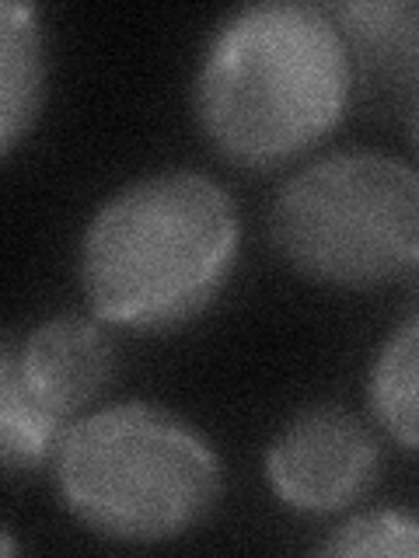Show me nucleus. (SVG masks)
I'll return each mask as SVG.
<instances>
[{
  "instance_id": "obj_9",
  "label": "nucleus",
  "mask_w": 419,
  "mask_h": 558,
  "mask_svg": "<svg viewBox=\"0 0 419 558\" xmlns=\"http://www.w3.org/2000/svg\"><path fill=\"white\" fill-rule=\"evenodd\" d=\"M67 426L25 395L11 374L0 371V453L11 475L35 471L49 453L60 450Z\"/></svg>"
},
{
  "instance_id": "obj_2",
  "label": "nucleus",
  "mask_w": 419,
  "mask_h": 558,
  "mask_svg": "<svg viewBox=\"0 0 419 558\" xmlns=\"http://www.w3.org/2000/svg\"><path fill=\"white\" fill-rule=\"evenodd\" d=\"M238 206L200 171H157L105 199L81 241V287L101 322L175 328L214 301L238 258Z\"/></svg>"
},
{
  "instance_id": "obj_1",
  "label": "nucleus",
  "mask_w": 419,
  "mask_h": 558,
  "mask_svg": "<svg viewBox=\"0 0 419 558\" xmlns=\"http://www.w3.org/2000/svg\"><path fill=\"white\" fill-rule=\"evenodd\" d=\"M354 92L339 17L294 0L235 11L206 46L196 109L214 147L244 168L284 165L336 126Z\"/></svg>"
},
{
  "instance_id": "obj_12",
  "label": "nucleus",
  "mask_w": 419,
  "mask_h": 558,
  "mask_svg": "<svg viewBox=\"0 0 419 558\" xmlns=\"http://www.w3.org/2000/svg\"><path fill=\"white\" fill-rule=\"evenodd\" d=\"M416 136H419V116H416Z\"/></svg>"
},
{
  "instance_id": "obj_4",
  "label": "nucleus",
  "mask_w": 419,
  "mask_h": 558,
  "mask_svg": "<svg viewBox=\"0 0 419 558\" xmlns=\"http://www.w3.org/2000/svg\"><path fill=\"white\" fill-rule=\"evenodd\" d=\"M270 238L322 287L371 290L419 269V171L384 150H336L294 171Z\"/></svg>"
},
{
  "instance_id": "obj_5",
  "label": "nucleus",
  "mask_w": 419,
  "mask_h": 558,
  "mask_svg": "<svg viewBox=\"0 0 419 558\" xmlns=\"http://www.w3.org/2000/svg\"><path fill=\"white\" fill-rule=\"evenodd\" d=\"M381 450L357 412L311 405L276 433L266 453L273 493L301 513H336L367 496L378 478Z\"/></svg>"
},
{
  "instance_id": "obj_10",
  "label": "nucleus",
  "mask_w": 419,
  "mask_h": 558,
  "mask_svg": "<svg viewBox=\"0 0 419 558\" xmlns=\"http://www.w3.org/2000/svg\"><path fill=\"white\" fill-rule=\"evenodd\" d=\"M322 555H419V513L363 510L319 545Z\"/></svg>"
},
{
  "instance_id": "obj_6",
  "label": "nucleus",
  "mask_w": 419,
  "mask_h": 558,
  "mask_svg": "<svg viewBox=\"0 0 419 558\" xmlns=\"http://www.w3.org/2000/svg\"><path fill=\"white\" fill-rule=\"evenodd\" d=\"M0 371L11 374L35 405L70 429L74 415L92 405L112 380L116 349L98 322L49 318L25 339H4Z\"/></svg>"
},
{
  "instance_id": "obj_7",
  "label": "nucleus",
  "mask_w": 419,
  "mask_h": 558,
  "mask_svg": "<svg viewBox=\"0 0 419 558\" xmlns=\"http://www.w3.org/2000/svg\"><path fill=\"white\" fill-rule=\"evenodd\" d=\"M43 28L32 4H0V147L14 150L43 105Z\"/></svg>"
},
{
  "instance_id": "obj_11",
  "label": "nucleus",
  "mask_w": 419,
  "mask_h": 558,
  "mask_svg": "<svg viewBox=\"0 0 419 558\" xmlns=\"http://www.w3.org/2000/svg\"><path fill=\"white\" fill-rule=\"evenodd\" d=\"M412 311H419V269H416V279H412Z\"/></svg>"
},
{
  "instance_id": "obj_8",
  "label": "nucleus",
  "mask_w": 419,
  "mask_h": 558,
  "mask_svg": "<svg viewBox=\"0 0 419 558\" xmlns=\"http://www.w3.org/2000/svg\"><path fill=\"white\" fill-rule=\"evenodd\" d=\"M371 409L392 440L419 450V311L381 345L371 371Z\"/></svg>"
},
{
  "instance_id": "obj_3",
  "label": "nucleus",
  "mask_w": 419,
  "mask_h": 558,
  "mask_svg": "<svg viewBox=\"0 0 419 558\" xmlns=\"http://www.w3.org/2000/svg\"><path fill=\"white\" fill-rule=\"evenodd\" d=\"M67 510L127 545L171 541L214 510L220 461L206 436L168 409L122 401L77 418L57 450Z\"/></svg>"
}]
</instances>
